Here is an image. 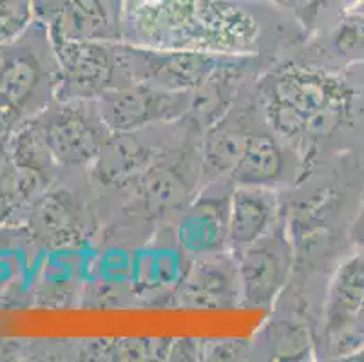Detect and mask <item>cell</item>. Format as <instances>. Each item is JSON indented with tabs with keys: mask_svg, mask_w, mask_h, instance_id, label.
<instances>
[{
	"mask_svg": "<svg viewBox=\"0 0 364 362\" xmlns=\"http://www.w3.org/2000/svg\"><path fill=\"white\" fill-rule=\"evenodd\" d=\"M264 115L283 138L323 136L337 127L348 112L352 92L324 73L290 65L261 80Z\"/></svg>",
	"mask_w": 364,
	"mask_h": 362,
	"instance_id": "cell-1",
	"label": "cell"
},
{
	"mask_svg": "<svg viewBox=\"0 0 364 362\" xmlns=\"http://www.w3.org/2000/svg\"><path fill=\"white\" fill-rule=\"evenodd\" d=\"M58 58L49 26L33 24L0 44V118L11 127L26 124L56 98Z\"/></svg>",
	"mask_w": 364,
	"mask_h": 362,
	"instance_id": "cell-2",
	"label": "cell"
},
{
	"mask_svg": "<svg viewBox=\"0 0 364 362\" xmlns=\"http://www.w3.org/2000/svg\"><path fill=\"white\" fill-rule=\"evenodd\" d=\"M31 122L60 169L91 165L111 136L98 100H53Z\"/></svg>",
	"mask_w": 364,
	"mask_h": 362,
	"instance_id": "cell-3",
	"label": "cell"
},
{
	"mask_svg": "<svg viewBox=\"0 0 364 362\" xmlns=\"http://www.w3.org/2000/svg\"><path fill=\"white\" fill-rule=\"evenodd\" d=\"M122 62L131 82H144L165 91H196L220 69L240 64L245 55H221L188 49H158L120 44Z\"/></svg>",
	"mask_w": 364,
	"mask_h": 362,
	"instance_id": "cell-4",
	"label": "cell"
},
{
	"mask_svg": "<svg viewBox=\"0 0 364 362\" xmlns=\"http://www.w3.org/2000/svg\"><path fill=\"white\" fill-rule=\"evenodd\" d=\"M53 44L60 71L55 100H98L131 84L117 42L53 38Z\"/></svg>",
	"mask_w": 364,
	"mask_h": 362,
	"instance_id": "cell-5",
	"label": "cell"
},
{
	"mask_svg": "<svg viewBox=\"0 0 364 362\" xmlns=\"http://www.w3.org/2000/svg\"><path fill=\"white\" fill-rule=\"evenodd\" d=\"M234 255L245 307H270L289 283L294 267V245L283 219L268 234L236 250Z\"/></svg>",
	"mask_w": 364,
	"mask_h": 362,
	"instance_id": "cell-6",
	"label": "cell"
},
{
	"mask_svg": "<svg viewBox=\"0 0 364 362\" xmlns=\"http://www.w3.org/2000/svg\"><path fill=\"white\" fill-rule=\"evenodd\" d=\"M111 132L144 131L149 125L178 122L193 107V91H165L144 82L111 89L98 98Z\"/></svg>",
	"mask_w": 364,
	"mask_h": 362,
	"instance_id": "cell-7",
	"label": "cell"
},
{
	"mask_svg": "<svg viewBox=\"0 0 364 362\" xmlns=\"http://www.w3.org/2000/svg\"><path fill=\"white\" fill-rule=\"evenodd\" d=\"M232 188L230 179H216L193 201H188L176 227V243L181 252L198 257L230 250L228 218Z\"/></svg>",
	"mask_w": 364,
	"mask_h": 362,
	"instance_id": "cell-8",
	"label": "cell"
},
{
	"mask_svg": "<svg viewBox=\"0 0 364 362\" xmlns=\"http://www.w3.org/2000/svg\"><path fill=\"white\" fill-rule=\"evenodd\" d=\"M176 304L187 308H232L243 304L240 268L232 250L198 255L174 290Z\"/></svg>",
	"mask_w": 364,
	"mask_h": 362,
	"instance_id": "cell-9",
	"label": "cell"
},
{
	"mask_svg": "<svg viewBox=\"0 0 364 362\" xmlns=\"http://www.w3.org/2000/svg\"><path fill=\"white\" fill-rule=\"evenodd\" d=\"M281 221L279 196L272 187L234 185L228 218V248L241 250Z\"/></svg>",
	"mask_w": 364,
	"mask_h": 362,
	"instance_id": "cell-10",
	"label": "cell"
},
{
	"mask_svg": "<svg viewBox=\"0 0 364 362\" xmlns=\"http://www.w3.org/2000/svg\"><path fill=\"white\" fill-rule=\"evenodd\" d=\"M26 228L36 243L60 248L80 239L82 212L65 191H46L26 207Z\"/></svg>",
	"mask_w": 364,
	"mask_h": 362,
	"instance_id": "cell-11",
	"label": "cell"
},
{
	"mask_svg": "<svg viewBox=\"0 0 364 362\" xmlns=\"http://www.w3.org/2000/svg\"><path fill=\"white\" fill-rule=\"evenodd\" d=\"M160 152L140 138V131L111 132L92 161V176L104 187H127L152 165Z\"/></svg>",
	"mask_w": 364,
	"mask_h": 362,
	"instance_id": "cell-12",
	"label": "cell"
},
{
	"mask_svg": "<svg viewBox=\"0 0 364 362\" xmlns=\"http://www.w3.org/2000/svg\"><path fill=\"white\" fill-rule=\"evenodd\" d=\"M49 31L53 38L65 40L120 38V24L105 0H62Z\"/></svg>",
	"mask_w": 364,
	"mask_h": 362,
	"instance_id": "cell-13",
	"label": "cell"
},
{
	"mask_svg": "<svg viewBox=\"0 0 364 362\" xmlns=\"http://www.w3.org/2000/svg\"><path fill=\"white\" fill-rule=\"evenodd\" d=\"M364 307V248L339 267L330 284L324 331L332 341L341 337L355 323Z\"/></svg>",
	"mask_w": 364,
	"mask_h": 362,
	"instance_id": "cell-14",
	"label": "cell"
},
{
	"mask_svg": "<svg viewBox=\"0 0 364 362\" xmlns=\"http://www.w3.org/2000/svg\"><path fill=\"white\" fill-rule=\"evenodd\" d=\"M252 136L254 132L248 131V127L232 122L228 112L210 125L203 145V176L210 181L228 179L243 158Z\"/></svg>",
	"mask_w": 364,
	"mask_h": 362,
	"instance_id": "cell-15",
	"label": "cell"
},
{
	"mask_svg": "<svg viewBox=\"0 0 364 362\" xmlns=\"http://www.w3.org/2000/svg\"><path fill=\"white\" fill-rule=\"evenodd\" d=\"M287 152L274 136L254 132L243 158L228 179L234 185L276 187L287 172Z\"/></svg>",
	"mask_w": 364,
	"mask_h": 362,
	"instance_id": "cell-16",
	"label": "cell"
},
{
	"mask_svg": "<svg viewBox=\"0 0 364 362\" xmlns=\"http://www.w3.org/2000/svg\"><path fill=\"white\" fill-rule=\"evenodd\" d=\"M129 187L134 188L145 208L154 212L180 207L193 191L180 167L160 164L158 158Z\"/></svg>",
	"mask_w": 364,
	"mask_h": 362,
	"instance_id": "cell-17",
	"label": "cell"
},
{
	"mask_svg": "<svg viewBox=\"0 0 364 362\" xmlns=\"http://www.w3.org/2000/svg\"><path fill=\"white\" fill-rule=\"evenodd\" d=\"M332 36L337 55L348 62L364 60V15L355 13L341 20Z\"/></svg>",
	"mask_w": 364,
	"mask_h": 362,
	"instance_id": "cell-18",
	"label": "cell"
},
{
	"mask_svg": "<svg viewBox=\"0 0 364 362\" xmlns=\"http://www.w3.org/2000/svg\"><path fill=\"white\" fill-rule=\"evenodd\" d=\"M33 0H0V44L15 40L33 24Z\"/></svg>",
	"mask_w": 364,
	"mask_h": 362,
	"instance_id": "cell-19",
	"label": "cell"
},
{
	"mask_svg": "<svg viewBox=\"0 0 364 362\" xmlns=\"http://www.w3.org/2000/svg\"><path fill=\"white\" fill-rule=\"evenodd\" d=\"M352 238L360 248H364V207H363V211L359 212V215H357V219H355V223H353V227H352Z\"/></svg>",
	"mask_w": 364,
	"mask_h": 362,
	"instance_id": "cell-20",
	"label": "cell"
},
{
	"mask_svg": "<svg viewBox=\"0 0 364 362\" xmlns=\"http://www.w3.org/2000/svg\"><path fill=\"white\" fill-rule=\"evenodd\" d=\"M323 0H297L296 2V9L299 13H303L304 18H309L316 13V9L319 8V4Z\"/></svg>",
	"mask_w": 364,
	"mask_h": 362,
	"instance_id": "cell-21",
	"label": "cell"
},
{
	"mask_svg": "<svg viewBox=\"0 0 364 362\" xmlns=\"http://www.w3.org/2000/svg\"><path fill=\"white\" fill-rule=\"evenodd\" d=\"M276 4L283 6V8H290V9H296V2L297 0H272Z\"/></svg>",
	"mask_w": 364,
	"mask_h": 362,
	"instance_id": "cell-22",
	"label": "cell"
},
{
	"mask_svg": "<svg viewBox=\"0 0 364 362\" xmlns=\"http://www.w3.org/2000/svg\"><path fill=\"white\" fill-rule=\"evenodd\" d=\"M350 361H364V346L360 348V350H357L355 353H352L350 355Z\"/></svg>",
	"mask_w": 364,
	"mask_h": 362,
	"instance_id": "cell-23",
	"label": "cell"
},
{
	"mask_svg": "<svg viewBox=\"0 0 364 362\" xmlns=\"http://www.w3.org/2000/svg\"><path fill=\"white\" fill-rule=\"evenodd\" d=\"M11 132V127H9L8 124H6L4 119L0 118V136H4V134H9Z\"/></svg>",
	"mask_w": 364,
	"mask_h": 362,
	"instance_id": "cell-24",
	"label": "cell"
},
{
	"mask_svg": "<svg viewBox=\"0 0 364 362\" xmlns=\"http://www.w3.org/2000/svg\"><path fill=\"white\" fill-rule=\"evenodd\" d=\"M355 13H360V15H364V0H363V2H360L359 6H357Z\"/></svg>",
	"mask_w": 364,
	"mask_h": 362,
	"instance_id": "cell-25",
	"label": "cell"
}]
</instances>
